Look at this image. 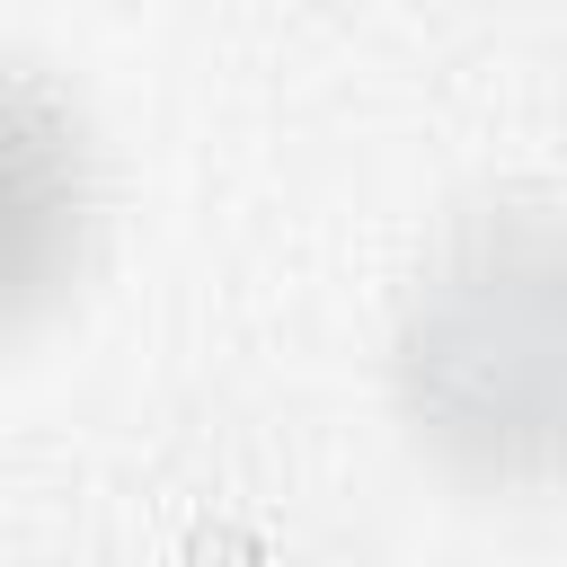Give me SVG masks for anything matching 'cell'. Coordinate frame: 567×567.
Here are the masks:
<instances>
[{
	"instance_id": "obj_2",
	"label": "cell",
	"mask_w": 567,
	"mask_h": 567,
	"mask_svg": "<svg viewBox=\"0 0 567 567\" xmlns=\"http://www.w3.org/2000/svg\"><path fill=\"white\" fill-rule=\"evenodd\" d=\"M97 230V151L80 106L27 71L0 62V337L44 319Z\"/></svg>"
},
{
	"instance_id": "obj_1",
	"label": "cell",
	"mask_w": 567,
	"mask_h": 567,
	"mask_svg": "<svg viewBox=\"0 0 567 567\" xmlns=\"http://www.w3.org/2000/svg\"><path fill=\"white\" fill-rule=\"evenodd\" d=\"M408 425L487 487L567 478V204L461 213L399 310Z\"/></svg>"
}]
</instances>
